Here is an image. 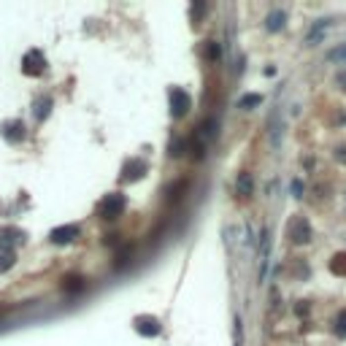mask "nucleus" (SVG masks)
<instances>
[{
    "instance_id": "f257e3e1",
    "label": "nucleus",
    "mask_w": 346,
    "mask_h": 346,
    "mask_svg": "<svg viewBox=\"0 0 346 346\" xmlns=\"http://www.w3.org/2000/svg\"><path fill=\"white\" fill-rule=\"evenodd\" d=\"M125 206H128L125 195L122 192H111V195H106V198L97 203V214H100L103 219H117L125 211Z\"/></svg>"
},
{
    "instance_id": "f03ea898",
    "label": "nucleus",
    "mask_w": 346,
    "mask_h": 346,
    "mask_svg": "<svg viewBox=\"0 0 346 346\" xmlns=\"http://www.w3.org/2000/svg\"><path fill=\"white\" fill-rule=\"evenodd\" d=\"M287 235H290L292 244H308L311 241V224L305 216H292L290 224H287Z\"/></svg>"
},
{
    "instance_id": "7ed1b4c3",
    "label": "nucleus",
    "mask_w": 346,
    "mask_h": 346,
    "mask_svg": "<svg viewBox=\"0 0 346 346\" xmlns=\"http://www.w3.org/2000/svg\"><path fill=\"white\" fill-rule=\"evenodd\" d=\"M168 100H171V114H173V119L187 117L189 108H192V100H189V95H187L184 89H171Z\"/></svg>"
},
{
    "instance_id": "20e7f679",
    "label": "nucleus",
    "mask_w": 346,
    "mask_h": 346,
    "mask_svg": "<svg viewBox=\"0 0 346 346\" xmlns=\"http://www.w3.org/2000/svg\"><path fill=\"white\" fill-rule=\"evenodd\" d=\"M22 71H25L27 76H41V73L46 71V57L38 49L27 51L25 60H22Z\"/></svg>"
},
{
    "instance_id": "39448f33",
    "label": "nucleus",
    "mask_w": 346,
    "mask_h": 346,
    "mask_svg": "<svg viewBox=\"0 0 346 346\" xmlns=\"http://www.w3.org/2000/svg\"><path fill=\"white\" fill-rule=\"evenodd\" d=\"M135 330L146 338H157L163 333V325L157 316H135Z\"/></svg>"
},
{
    "instance_id": "423d86ee",
    "label": "nucleus",
    "mask_w": 346,
    "mask_h": 346,
    "mask_svg": "<svg viewBox=\"0 0 346 346\" xmlns=\"http://www.w3.org/2000/svg\"><path fill=\"white\" fill-rule=\"evenodd\" d=\"M73 238H79V224H62V227H54L49 233V241H51V244H57V246L71 244Z\"/></svg>"
},
{
    "instance_id": "0eeeda50",
    "label": "nucleus",
    "mask_w": 346,
    "mask_h": 346,
    "mask_svg": "<svg viewBox=\"0 0 346 346\" xmlns=\"http://www.w3.org/2000/svg\"><path fill=\"white\" fill-rule=\"evenodd\" d=\"M143 173H146V165H143L138 157H132V160H128V163L122 165V181H125V184L138 181V178H141Z\"/></svg>"
},
{
    "instance_id": "6e6552de",
    "label": "nucleus",
    "mask_w": 346,
    "mask_h": 346,
    "mask_svg": "<svg viewBox=\"0 0 346 346\" xmlns=\"http://www.w3.org/2000/svg\"><path fill=\"white\" fill-rule=\"evenodd\" d=\"M284 22H287V11L284 8H273L268 14V19H265V27H268L270 33H276V30H281V27H284Z\"/></svg>"
},
{
    "instance_id": "1a4fd4ad",
    "label": "nucleus",
    "mask_w": 346,
    "mask_h": 346,
    "mask_svg": "<svg viewBox=\"0 0 346 346\" xmlns=\"http://www.w3.org/2000/svg\"><path fill=\"white\" fill-rule=\"evenodd\" d=\"M33 108H36V119L38 122H43L46 117H49V108H51V97L49 95H41L36 103H33Z\"/></svg>"
},
{
    "instance_id": "9d476101",
    "label": "nucleus",
    "mask_w": 346,
    "mask_h": 346,
    "mask_svg": "<svg viewBox=\"0 0 346 346\" xmlns=\"http://www.w3.org/2000/svg\"><path fill=\"white\" fill-rule=\"evenodd\" d=\"M22 128H25L22 122H5L3 125V135L8 138V141H19V138L25 135V130H22Z\"/></svg>"
},
{
    "instance_id": "9b49d317",
    "label": "nucleus",
    "mask_w": 346,
    "mask_h": 346,
    "mask_svg": "<svg viewBox=\"0 0 346 346\" xmlns=\"http://www.w3.org/2000/svg\"><path fill=\"white\" fill-rule=\"evenodd\" d=\"M252 187H255V181H252V173H241L238 181H235V189H238V195H241V198L252 195Z\"/></svg>"
},
{
    "instance_id": "f8f14e48",
    "label": "nucleus",
    "mask_w": 346,
    "mask_h": 346,
    "mask_svg": "<svg viewBox=\"0 0 346 346\" xmlns=\"http://www.w3.org/2000/svg\"><path fill=\"white\" fill-rule=\"evenodd\" d=\"M11 265H14V252H11V249L0 252V273H5Z\"/></svg>"
},
{
    "instance_id": "ddd939ff",
    "label": "nucleus",
    "mask_w": 346,
    "mask_h": 346,
    "mask_svg": "<svg viewBox=\"0 0 346 346\" xmlns=\"http://www.w3.org/2000/svg\"><path fill=\"white\" fill-rule=\"evenodd\" d=\"M330 268L336 270L338 276H346V255H338V257H333Z\"/></svg>"
},
{
    "instance_id": "4468645a",
    "label": "nucleus",
    "mask_w": 346,
    "mask_h": 346,
    "mask_svg": "<svg viewBox=\"0 0 346 346\" xmlns=\"http://www.w3.org/2000/svg\"><path fill=\"white\" fill-rule=\"evenodd\" d=\"M260 103H262V95H246V97H241L238 106L241 108H255V106H260Z\"/></svg>"
},
{
    "instance_id": "2eb2a0df",
    "label": "nucleus",
    "mask_w": 346,
    "mask_h": 346,
    "mask_svg": "<svg viewBox=\"0 0 346 346\" xmlns=\"http://www.w3.org/2000/svg\"><path fill=\"white\" fill-rule=\"evenodd\" d=\"M336 333L341 338H346V311H341V314H338V319H336Z\"/></svg>"
},
{
    "instance_id": "dca6fc26",
    "label": "nucleus",
    "mask_w": 346,
    "mask_h": 346,
    "mask_svg": "<svg viewBox=\"0 0 346 346\" xmlns=\"http://www.w3.org/2000/svg\"><path fill=\"white\" fill-rule=\"evenodd\" d=\"M292 195H295V198H303V181H301V178L292 181Z\"/></svg>"
},
{
    "instance_id": "f3484780",
    "label": "nucleus",
    "mask_w": 346,
    "mask_h": 346,
    "mask_svg": "<svg viewBox=\"0 0 346 346\" xmlns=\"http://www.w3.org/2000/svg\"><path fill=\"white\" fill-rule=\"evenodd\" d=\"M203 11H206V3H195V5H192V19H198Z\"/></svg>"
},
{
    "instance_id": "a211bd4d",
    "label": "nucleus",
    "mask_w": 346,
    "mask_h": 346,
    "mask_svg": "<svg viewBox=\"0 0 346 346\" xmlns=\"http://www.w3.org/2000/svg\"><path fill=\"white\" fill-rule=\"evenodd\" d=\"M330 60H346V46H344V49H338V51H333Z\"/></svg>"
},
{
    "instance_id": "6ab92c4d",
    "label": "nucleus",
    "mask_w": 346,
    "mask_h": 346,
    "mask_svg": "<svg viewBox=\"0 0 346 346\" xmlns=\"http://www.w3.org/2000/svg\"><path fill=\"white\" fill-rule=\"evenodd\" d=\"M209 57H211V60H216V57H219V49H216V46H214V43H211V46H209Z\"/></svg>"
}]
</instances>
